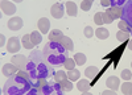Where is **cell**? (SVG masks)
<instances>
[{
    "instance_id": "1",
    "label": "cell",
    "mask_w": 132,
    "mask_h": 95,
    "mask_svg": "<svg viewBox=\"0 0 132 95\" xmlns=\"http://www.w3.org/2000/svg\"><path fill=\"white\" fill-rule=\"evenodd\" d=\"M25 71L29 74L30 79H46L54 75L53 66L44 58L42 51L40 50H33L29 54Z\"/></svg>"
},
{
    "instance_id": "2",
    "label": "cell",
    "mask_w": 132,
    "mask_h": 95,
    "mask_svg": "<svg viewBox=\"0 0 132 95\" xmlns=\"http://www.w3.org/2000/svg\"><path fill=\"white\" fill-rule=\"evenodd\" d=\"M44 58H45L53 67H57L63 65V62L68 58V50H66L61 42H53L49 41L46 42V45L44 46L42 50Z\"/></svg>"
},
{
    "instance_id": "3",
    "label": "cell",
    "mask_w": 132,
    "mask_h": 95,
    "mask_svg": "<svg viewBox=\"0 0 132 95\" xmlns=\"http://www.w3.org/2000/svg\"><path fill=\"white\" fill-rule=\"evenodd\" d=\"M32 89V82L28 78H24L16 74L11 77L3 87L4 95H25Z\"/></svg>"
},
{
    "instance_id": "4",
    "label": "cell",
    "mask_w": 132,
    "mask_h": 95,
    "mask_svg": "<svg viewBox=\"0 0 132 95\" xmlns=\"http://www.w3.org/2000/svg\"><path fill=\"white\" fill-rule=\"evenodd\" d=\"M41 91H42V95H63V90L61 87V84L56 81L48 82Z\"/></svg>"
},
{
    "instance_id": "5",
    "label": "cell",
    "mask_w": 132,
    "mask_h": 95,
    "mask_svg": "<svg viewBox=\"0 0 132 95\" xmlns=\"http://www.w3.org/2000/svg\"><path fill=\"white\" fill-rule=\"evenodd\" d=\"M123 8V15H122V19L124 21L129 24V27L132 28V0H127L126 4L122 7ZM132 34V33H131Z\"/></svg>"
},
{
    "instance_id": "6",
    "label": "cell",
    "mask_w": 132,
    "mask_h": 95,
    "mask_svg": "<svg viewBox=\"0 0 132 95\" xmlns=\"http://www.w3.org/2000/svg\"><path fill=\"white\" fill-rule=\"evenodd\" d=\"M11 62L13 63V65H16L20 70H25V66L28 63V59L23 54H15L12 58H11Z\"/></svg>"
},
{
    "instance_id": "7",
    "label": "cell",
    "mask_w": 132,
    "mask_h": 95,
    "mask_svg": "<svg viewBox=\"0 0 132 95\" xmlns=\"http://www.w3.org/2000/svg\"><path fill=\"white\" fill-rule=\"evenodd\" d=\"M20 40L17 37H11L7 42V51L8 53H12V54H15V53H17L20 50Z\"/></svg>"
},
{
    "instance_id": "8",
    "label": "cell",
    "mask_w": 132,
    "mask_h": 95,
    "mask_svg": "<svg viewBox=\"0 0 132 95\" xmlns=\"http://www.w3.org/2000/svg\"><path fill=\"white\" fill-rule=\"evenodd\" d=\"M0 7H2L3 13L8 15V16H12L16 13V5L11 2H7V0H2L0 2Z\"/></svg>"
},
{
    "instance_id": "9",
    "label": "cell",
    "mask_w": 132,
    "mask_h": 95,
    "mask_svg": "<svg viewBox=\"0 0 132 95\" xmlns=\"http://www.w3.org/2000/svg\"><path fill=\"white\" fill-rule=\"evenodd\" d=\"M19 70H20V69H19L16 65H13L12 62H11V63H5V65L2 67V73L4 74L5 77H8V78L16 75V74L19 73Z\"/></svg>"
},
{
    "instance_id": "10",
    "label": "cell",
    "mask_w": 132,
    "mask_h": 95,
    "mask_svg": "<svg viewBox=\"0 0 132 95\" xmlns=\"http://www.w3.org/2000/svg\"><path fill=\"white\" fill-rule=\"evenodd\" d=\"M63 12H65V9H63V5L61 3H56V4L52 5L50 13H52V16L54 19H62L63 17Z\"/></svg>"
},
{
    "instance_id": "11",
    "label": "cell",
    "mask_w": 132,
    "mask_h": 95,
    "mask_svg": "<svg viewBox=\"0 0 132 95\" xmlns=\"http://www.w3.org/2000/svg\"><path fill=\"white\" fill-rule=\"evenodd\" d=\"M37 28L42 34H48V32L50 29V21L46 17H41L37 23Z\"/></svg>"
},
{
    "instance_id": "12",
    "label": "cell",
    "mask_w": 132,
    "mask_h": 95,
    "mask_svg": "<svg viewBox=\"0 0 132 95\" xmlns=\"http://www.w3.org/2000/svg\"><path fill=\"white\" fill-rule=\"evenodd\" d=\"M106 13H108L114 20H116V19H122L123 8H122V7H108V8L106 9Z\"/></svg>"
},
{
    "instance_id": "13",
    "label": "cell",
    "mask_w": 132,
    "mask_h": 95,
    "mask_svg": "<svg viewBox=\"0 0 132 95\" xmlns=\"http://www.w3.org/2000/svg\"><path fill=\"white\" fill-rule=\"evenodd\" d=\"M8 28L11 30H20L21 28H23V20H21L20 17H11L9 21H8Z\"/></svg>"
},
{
    "instance_id": "14",
    "label": "cell",
    "mask_w": 132,
    "mask_h": 95,
    "mask_svg": "<svg viewBox=\"0 0 132 95\" xmlns=\"http://www.w3.org/2000/svg\"><path fill=\"white\" fill-rule=\"evenodd\" d=\"M106 86L110 89V90H118L119 86H120V79L118 77H110L106 79Z\"/></svg>"
},
{
    "instance_id": "15",
    "label": "cell",
    "mask_w": 132,
    "mask_h": 95,
    "mask_svg": "<svg viewBox=\"0 0 132 95\" xmlns=\"http://www.w3.org/2000/svg\"><path fill=\"white\" fill-rule=\"evenodd\" d=\"M62 37H63V33H62L60 29H53V30H50V32H49V36H48L49 41H53V42H60V41L62 40Z\"/></svg>"
},
{
    "instance_id": "16",
    "label": "cell",
    "mask_w": 132,
    "mask_h": 95,
    "mask_svg": "<svg viewBox=\"0 0 132 95\" xmlns=\"http://www.w3.org/2000/svg\"><path fill=\"white\" fill-rule=\"evenodd\" d=\"M65 8H66L68 15L71 16V17H75L77 13H78V7H77V4L74 2H68V3L65 4Z\"/></svg>"
},
{
    "instance_id": "17",
    "label": "cell",
    "mask_w": 132,
    "mask_h": 95,
    "mask_svg": "<svg viewBox=\"0 0 132 95\" xmlns=\"http://www.w3.org/2000/svg\"><path fill=\"white\" fill-rule=\"evenodd\" d=\"M60 42H61V45H62L66 50H68V51H73V50H74V44H73V41H71L70 37L63 36L62 40H61Z\"/></svg>"
},
{
    "instance_id": "18",
    "label": "cell",
    "mask_w": 132,
    "mask_h": 95,
    "mask_svg": "<svg viewBox=\"0 0 132 95\" xmlns=\"http://www.w3.org/2000/svg\"><path fill=\"white\" fill-rule=\"evenodd\" d=\"M90 82L87 81V79H79L78 83H77V89H78L81 92H86V91H89L90 90Z\"/></svg>"
},
{
    "instance_id": "19",
    "label": "cell",
    "mask_w": 132,
    "mask_h": 95,
    "mask_svg": "<svg viewBox=\"0 0 132 95\" xmlns=\"http://www.w3.org/2000/svg\"><path fill=\"white\" fill-rule=\"evenodd\" d=\"M99 74V69L96 66H89L86 70H85V75L90 79H94L96 75Z\"/></svg>"
},
{
    "instance_id": "20",
    "label": "cell",
    "mask_w": 132,
    "mask_h": 95,
    "mask_svg": "<svg viewBox=\"0 0 132 95\" xmlns=\"http://www.w3.org/2000/svg\"><path fill=\"white\" fill-rule=\"evenodd\" d=\"M95 34H96V37H98L99 40H106V38L110 37V32H108V29H106V28H103V27H99V28L95 30Z\"/></svg>"
},
{
    "instance_id": "21",
    "label": "cell",
    "mask_w": 132,
    "mask_h": 95,
    "mask_svg": "<svg viewBox=\"0 0 132 95\" xmlns=\"http://www.w3.org/2000/svg\"><path fill=\"white\" fill-rule=\"evenodd\" d=\"M21 44H23V48L25 49H33L35 45H33V42L30 40V34H24L21 37Z\"/></svg>"
},
{
    "instance_id": "22",
    "label": "cell",
    "mask_w": 132,
    "mask_h": 95,
    "mask_svg": "<svg viewBox=\"0 0 132 95\" xmlns=\"http://www.w3.org/2000/svg\"><path fill=\"white\" fill-rule=\"evenodd\" d=\"M30 40L33 42V45L37 46L40 42L42 41V36H41V32H37V30H33L30 33Z\"/></svg>"
},
{
    "instance_id": "23",
    "label": "cell",
    "mask_w": 132,
    "mask_h": 95,
    "mask_svg": "<svg viewBox=\"0 0 132 95\" xmlns=\"http://www.w3.org/2000/svg\"><path fill=\"white\" fill-rule=\"evenodd\" d=\"M68 77L71 82H77V81H79L81 78V73L78 69H73V70H69L68 71Z\"/></svg>"
},
{
    "instance_id": "24",
    "label": "cell",
    "mask_w": 132,
    "mask_h": 95,
    "mask_svg": "<svg viewBox=\"0 0 132 95\" xmlns=\"http://www.w3.org/2000/svg\"><path fill=\"white\" fill-rule=\"evenodd\" d=\"M30 82H32V87H36V89H38V90H42L44 87H45V84L48 83V81L46 79H30Z\"/></svg>"
},
{
    "instance_id": "25",
    "label": "cell",
    "mask_w": 132,
    "mask_h": 95,
    "mask_svg": "<svg viewBox=\"0 0 132 95\" xmlns=\"http://www.w3.org/2000/svg\"><path fill=\"white\" fill-rule=\"evenodd\" d=\"M74 61H75V63H77V65H78V66H82V65H85V63H86V56L83 54V53H75V54H74Z\"/></svg>"
},
{
    "instance_id": "26",
    "label": "cell",
    "mask_w": 132,
    "mask_h": 95,
    "mask_svg": "<svg viewBox=\"0 0 132 95\" xmlns=\"http://www.w3.org/2000/svg\"><path fill=\"white\" fill-rule=\"evenodd\" d=\"M118 27H119V30H123V32H127V33H132V28L129 27V24L127 23V21H124L123 19H120V21H119V24H118Z\"/></svg>"
},
{
    "instance_id": "27",
    "label": "cell",
    "mask_w": 132,
    "mask_h": 95,
    "mask_svg": "<svg viewBox=\"0 0 132 95\" xmlns=\"http://www.w3.org/2000/svg\"><path fill=\"white\" fill-rule=\"evenodd\" d=\"M54 81L56 82H62V81H65V79H68V73H65V71H62V70H58V71H56L54 73Z\"/></svg>"
},
{
    "instance_id": "28",
    "label": "cell",
    "mask_w": 132,
    "mask_h": 95,
    "mask_svg": "<svg viewBox=\"0 0 132 95\" xmlns=\"http://www.w3.org/2000/svg\"><path fill=\"white\" fill-rule=\"evenodd\" d=\"M122 92L126 94V95H131L132 94V83L129 81H126L122 84Z\"/></svg>"
},
{
    "instance_id": "29",
    "label": "cell",
    "mask_w": 132,
    "mask_h": 95,
    "mask_svg": "<svg viewBox=\"0 0 132 95\" xmlns=\"http://www.w3.org/2000/svg\"><path fill=\"white\" fill-rule=\"evenodd\" d=\"M60 84H61L63 91H71L73 90V82L70 79H65V81L60 82Z\"/></svg>"
},
{
    "instance_id": "30",
    "label": "cell",
    "mask_w": 132,
    "mask_h": 95,
    "mask_svg": "<svg viewBox=\"0 0 132 95\" xmlns=\"http://www.w3.org/2000/svg\"><path fill=\"white\" fill-rule=\"evenodd\" d=\"M75 61H74V58H66V61L63 62V67L65 69H68V70H73V69H75Z\"/></svg>"
},
{
    "instance_id": "31",
    "label": "cell",
    "mask_w": 132,
    "mask_h": 95,
    "mask_svg": "<svg viewBox=\"0 0 132 95\" xmlns=\"http://www.w3.org/2000/svg\"><path fill=\"white\" fill-rule=\"evenodd\" d=\"M94 23L99 27H102L104 24V21H103V12H96L95 16H94Z\"/></svg>"
},
{
    "instance_id": "32",
    "label": "cell",
    "mask_w": 132,
    "mask_h": 95,
    "mask_svg": "<svg viewBox=\"0 0 132 95\" xmlns=\"http://www.w3.org/2000/svg\"><path fill=\"white\" fill-rule=\"evenodd\" d=\"M129 37V33H127V32H123V30H119L116 33V38L122 42V41H127Z\"/></svg>"
},
{
    "instance_id": "33",
    "label": "cell",
    "mask_w": 132,
    "mask_h": 95,
    "mask_svg": "<svg viewBox=\"0 0 132 95\" xmlns=\"http://www.w3.org/2000/svg\"><path fill=\"white\" fill-rule=\"evenodd\" d=\"M83 33H85V37L91 38L93 34H94V29H93L90 25H87V27H85V29H83Z\"/></svg>"
},
{
    "instance_id": "34",
    "label": "cell",
    "mask_w": 132,
    "mask_h": 95,
    "mask_svg": "<svg viewBox=\"0 0 132 95\" xmlns=\"http://www.w3.org/2000/svg\"><path fill=\"white\" fill-rule=\"evenodd\" d=\"M91 2H87V0H83V2L81 3V5H79V8L82 9V11H85V12H87V11H90V8H91Z\"/></svg>"
},
{
    "instance_id": "35",
    "label": "cell",
    "mask_w": 132,
    "mask_h": 95,
    "mask_svg": "<svg viewBox=\"0 0 132 95\" xmlns=\"http://www.w3.org/2000/svg\"><path fill=\"white\" fill-rule=\"evenodd\" d=\"M122 79H124V81H129V79H132V73H131L129 69H126V70L122 71Z\"/></svg>"
},
{
    "instance_id": "36",
    "label": "cell",
    "mask_w": 132,
    "mask_h": 95,
    "mask_svg": "<svg viewBox=\"0 0 132 95\" xmlns=\"http://www.w3.org/2000/svg\"><path fill=\"white\" fill-rule=\"evenodd\" d=\"M127 0H110V3H111V7H122L126 4Z\"/></svg>"
},
{
    "instance_id": "37",
    "label": "cell",
    "mask_w": 132,
    "mask_h": 95,
    "mask_svg": "<svg viewBox=\"0 0 132 95\" xmlns=\"http://www.w3.org/2000/svg\"><path fill=\"white\" fill-rule=\"evenodd\" d=\"M25 95H42V91L38 90V89H36V87H32Z\"/></svg>"
},
{
    "instance_id": "38",
    "label": "cell",
    "mask_w": 132,
    "mask_h": 95,
    "mask_svg": "<svg viewBox=\"0 0 132 95\" xmlns=\"http://www.w3.org/2000/svg\"><path fill=\"white\" fill-rule=\"evenodd\" d=\"M103 21H104V24H112V21H114V19L110 16L108 13H106V12H103Z\"/></svg>"
},
{
    "instance_id": "39",
    "label": "cell",
    "mask_w": 132,
    "mask_h": 95,
    "mask_svg": "<svg viewBox=\"0 0 132 95\" xmlns=\"http://www.w3.org/2000/svg\"><path fill=\"white\" fill-rule=\"evenodd\" d=\"M101 5H103V7L108 8L110 5H111V3H110V0H101Z\"/></svg>"
},
{
    "instance_id": "40",
    "label": "cell",
    "mask_w": 132,
    "mask_h": 95,
    "mask_svg": "<svg viewBox=\"0 0 132 95\" xmlns=\"http://www.w3.org/2000/svg\"><path fill=\"white\" fill-rule=\"evenodd\" d=\"M102 95H116V92L114 90H104L102 92Z\"/></svg>"
},
{
    "instance_id": "41",
    "label": "cell",
    "mask_w": 132,
    "mask_h": 95,
    "mask_svg": "<svg viewBox=\"0 0 132 95\" xmlns=\"http://www.w3.org/2000/svg\"><path fill=\"white\" fill-rule=\"evenodd\" d=\"M0 37H2V46L4 45V40H5V37H4V34H0Z\"/></svg>"
},
{
    "instance_id": "42",
    "label": "cell",
    "mask_w": 132,
    "mask_h": 95,
    "mask_svg": "<svg viewBox=\"0 0 132 95\" xmlns=\"http://www.w3.org/2000/svg\"><path fill=\"white\" fill-rule=\"evenodd\" d=\"M128 49H129V50H132V40L129 41V44H128Z\"/></svg>"
},
{
    "instance_id": "43",
    "label": "cell",
    "mask_w": 132,
    "mask_h": 95,
    "mask_svg": "<svg viewBox=\"0 0 132 95\" xmlns=\"http://www.w3.org/2000/svg\"><path fill=\"white\" fill-rule=\"evenodd\" d=\"M82 95H93V94L89 92V91H86V92H82Z\"/></svg>"
},
{
    "instance_id": "44",
    "label": "cell",
    "mask_w": 132,
    "mask_h": 95,
    "mask_svg": "<svg viewBox=\"0 0 132 95\" xmlns=\"http://www.w3.org/2000/svg\"><path fill=\"white\" fill-rule=\"evenodd\" d=\"M13 2H16V3H21L23 0H13Z\"/></svg>"
},
{
    "instance_id": "45",
    "label": "cell",
    "mask_w": 132,
    "mask_h": 95,
    "mask_svg": "<svg viewBox=\"0 0 132 95\" xmlns=\"http://www.w3.org/2000/svg\"><path fill=\"white\" fill-rule=\"evenodd\" d=\"M87 2H91V3H93V0H87Z\"/></svg>"
},
{
    "instance_id": "46",
    "label": "cell",
    "mask_w": 132,
    "mask_h": 95,
    "mask_svg": "<svg viewBox=\"0 0 132 95\" xmlns=\"http://www.w3.org/2000/svg\"><path fill=\"white\" fill-rule=\"evenodd\" d=\"M131 67H132V62H131Z\"/></svg>"
},
{
    "instance_id": "47",
    "label": "cell",
    "mask_w": 132,
    "mask_h": 95,
    "mask_svg": "<svg viewBox=\"0 0 132 95\" xmlns=\"http://www.w3.org/2000/svg\"><path fill=\"white\" fill-rule=\"evenodd\" d=\"M131 95H132V94H131Z\"/></svg>"
}]
</instances>
